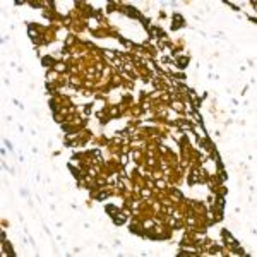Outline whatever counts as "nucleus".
Instances as JSON below:
<instances>
[{
	"mask_svg": "<svg viewBox=\"0 0 257 257\" xmlns=\"http://www.w3.org/2000/svg\"><path fill=\"white\" fill-rule=\"evenodd\" d=\"M175 19H177V21H175V24H173V29H177V28H178V26H180V22H182V21H180V19H182V17H180V16H178V14H177V16H175Z\"/></svg>",
	"mask_w": 257,
	"mask_h": 257,
	"instance_id": "nucleus-1",
	"label": "nucleus"
}]
</instances>
